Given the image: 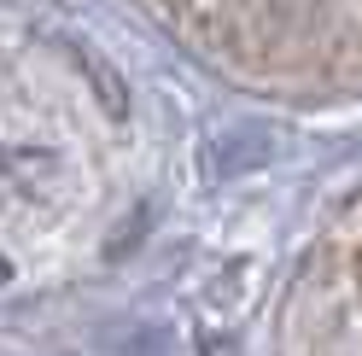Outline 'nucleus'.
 <instances>
[{"instance_id": "obj_1", "label": "nucleus", "mask_w": 362, "mask_h": 356, "mask_svg": "<svg viewBox=\"0 0 362 356\" xmlns=\"http://www.w3.org/2000/svg\"><path fill=\"white\" fill-rule=\"evenodd\" d=\"M6 280H12V263H6V257H0V286H6Z\"/></svg>"}]
</instances>
